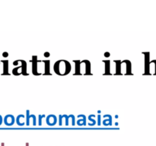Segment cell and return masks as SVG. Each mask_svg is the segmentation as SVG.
Instances as JSON below:
<instances>
[{
  "label": "cell",
  "mask_w": 156,
  "mask_h": 146,
  "mask_svg": "<svg viewBox=\"0 0 156 146\" xmlns=\"http://www.w3.org/2000/svg\"><path fill=\"white\" fill-rule=\"evenodd\" d=\"M105 63H106V73L105 74H110V69H108V66H110V62L108 61H105Z\"/></svg>",
  "instance_id": "cell-2"
},
{
  "label": "cell",
  "mask_w": 156,
  "mask_h": 146,
  "mask_svg": "<svg viewBox=\"0 0 156 146\" xmlns=\"http://www.w3.org/2000/svg\"><path fill=\"white\" fill-rule=\"evenodd\" d=\"M56 123V117L53 115H50L47 118V123L50 126H53Z\"/></svg>",
  "instance_id": "cell-1"
},
{
  "label": "cell",
  "mask_w": 156,
  "mask_h": 146,
  "mask_svg": "<svg viewBox=\"0 0 156 146\" xmlns=\"http://www.w3.org/2000/svg\"><path fill=\"white\" fill-rule=\"evenodd\" d=\"M4 56H7L8 55H7V53H4V55H3Z\"/></svg>",
  "instance_id": "cell-3"
}]
</instances>
